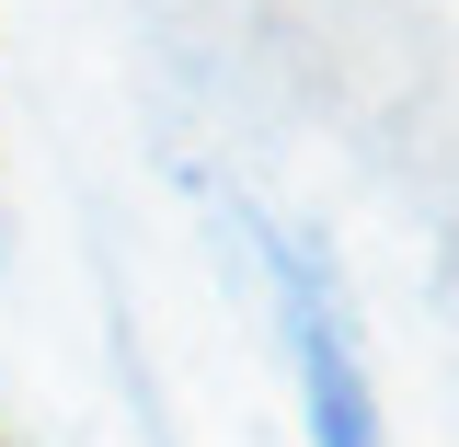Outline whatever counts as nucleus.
Instances as JSON below:
<instances>
[{
	"label": "nucleus",
	"instance_id": "1",
	"mask_svg": "<svg viewBox=\"0 0 459 447\" xmlns=\"http://www.w3.org/2000/svg\"><path fill=\"white\" fill-rule=\"evenodd\" d=\"M287 333H299V379H310V425L322 447H379V401L356 379V344H344V310L310 264H287Z\"/></svg>",
	"mask_w": 459,
	"mask_h": 447
}]
</instances>
